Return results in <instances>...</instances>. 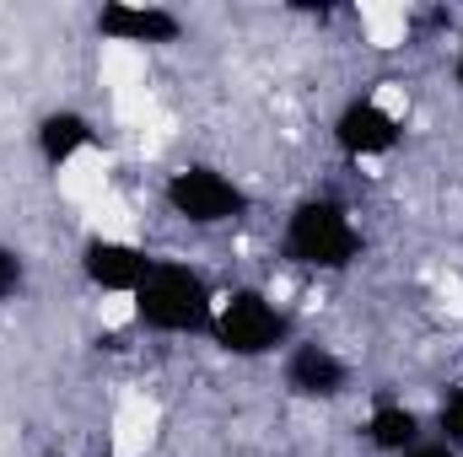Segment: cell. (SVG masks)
<instances>
[{
    "mask_svg": "<svg viewBox=\"0 0 463 457\" xmlns=\"http://www.w3.org/2000/svg\"><path fill=\"white\" fill-rule=\"evenodd\" d=\"M280 258L297 264V269H318V275H340L361 258V227L340 200L329 194H313V200H297L286 210V227H280Z\"/></svg>",
    "mask_w": 463,
    "mask_h": 457,
    "instance_id": "7a4b0ae2",
    "label": "cell"
},
{
    "mask_svg": "<svg viewBox=\"0 0 463 457\" xmlns=\"http://www.w3.org/2000/svg\"><path fill=\"white\" fill-rule=\"evenodd\" d=\"M329 135H335L340 156H350V162H377V156H388L399 145L404 124H399L393 108H383L377 98H350L345 108L335 114Z\"/></svg>",
    "mask_w": 463,
    "mask_h": 457,
    "instance_id": "8992f818",
    "label": "cell"
},
{
    "mask_svg": "<svg viewBox=\"0 0 463 457\" xmlns=\"http://www.w3.org/2000/svg\"><path fill=\"white\" fill-rule=\"evenodd\" d=\"M162 205H167L173 221H184V227H194V231L237 227V221L253 210L248 189H242L232 173L211 167V162H184L178 173H167V183H162Z\"/></svg>",
    "mask_w": 463,
    "mask_h": 457,
    "instance_id": "3957f363",
    "label": "cell"
},
{
    "mask_svg": "<svg viewBox=\"0 0 463 457\" xmlns=\"http://www.w3.org/2000/svg\"><path fill=\"white\" fill-rule=\"evenodd\" d=\"M437 436L463 452V387L442 393V404H437Z\"/></svg>",
    "mask_w": 463,
    "mask_h": 457,
    "instance_id": "7c38bea8",
    "label": "cell"
},
{
    "mask_svg": "<svg viewBox=\"0 0 463 457\" xmlns=\"http://www.w3.org/2000/svg\"><path fill=\"white\" fill-rule=\"evenodd\" d=\"M43 457H71V452H43Z\"/></svg>",
    "mask_w": 463,
    "mask_h": 457,
    "instance_id": "9a60e30c",
    "label": "cell"
},
{
    "mask_svg": "<svg viewBox=\"0 0 463 457\" xmlns=\"http://www.w3.org/2000/svg\"><path fill=\"white\" fill-rule=\"evenodd\" d=\"M92 27H98V38H109V43H178V38L189 33L178 11H167V5H135V0H109V5H98V11H92Z\"/></svg>",
    "mask_w": 463,
    "mask_h": 457,
    "instance_id": "ba28073f",
    "label": "cell"
},
{
    "mask_svg": "<svg viewBox=\"0 0 463 457\" xmlns=\"http://www.w3.org/2000/svg\"><path fill=\"white\" fill-rule=\"evenodd\" d=\"M420 436H426V420H420L410 404H399V398L372 404V415H366V447H372V452L399 457V452H410Z\"/></svg>",
    "mask_w": 463,
    "mask_h": 457,
    "instance_id": "30bf717a",
    "label": "cell"
},
{
    "mask_svg": "<svg viewBox=\"0 0 463 457\" xmlns=\"http://www.w3.org/2000/svg\"><path fill=\"white\" fill-rule=\"evenodd\" d=\"M453 81H458V92H463V43H458V54H453Z\"/></svg>",
    "mask_w": 463,
    "mask_h": 457,
    "instance_id": "5bb4252c",
    "label": "cell"
},
{
    "mask_svg": "<svg viewBox=\"0 0 463 457\" xmlns=\"http://www.w3.org/2000/svg\"><path fill=\"white\" fill-rule=\"evenodd\" d=\"M399 457H463V452H458V447H448L442 436H420L410 452H399Z\"/></svg>",
    "mask_w": 463,
    "mask_h": 457,
    "instance_id": "4fadbf2b",
    "label": "cell"
},
{
    "mask_svg": "<svg viewBox=\"0 0 463 457\" xmlns=\"http://www.w3.org/2000/svg\"><path fill=\"white\" fill-rule=\"evenodd\" d=\"M98 145V124L92 114H81V108H49V114L33 124V151H38V162L49 167V173H60V167H71L76 156H87Z\"/></svg>",
    "mask_w": 463,
    "mask_h": 457,
    "instance_id": "9c48e42d",
    "label": "cell"
},
{
    "mask_svg": "<svg viewBox=\"0 0 463 457\" xmlns=\"http://www.w3.org/2000/svg\"><path fill=\"white\" fill-rule=\"evenodd\" d=\"M135 307V323L146 334H162V340H184V334H211V318H216V291L211 280L184 264V258H156L151 275L140 280V291L129 296Z\"/></svg>",
    "mask_w": 463,
    "mask_h": 457,
    "instance_id": "6da1fadb",
    "label": "cell"
},
{
    "mask_svg": "<svg viewBox=\"0 0 463 457\" xmlns=\"http://www.w3.org/2000/svg\"><path fill=\"white\" fill-rule=\"evenodd\" d=\"M22 285H27V253H22V247H11V242H0V307H5V302H16V296H22Z\"/></svg>",
    "mask_w": 463,
    "mask_h": 457,
    "instance_id": "8fae6325",
    "label": "cell"
},
{
    "mask_svg": "<svg viewBox=\"0 0 463 457\" xmlns=\"http://www.w3.org/2000/svg\"><path fill=\"white\" fill-rule=\"evenodd\" d=\"M280 382H286V393H291L297 404H335V398L350 393L355 371H350V360L335 344L297 340V344L280 350Z\"/></svg>",
    "mask_w": 463,
    "mask_h": 457,
    "instance_id": "5b68a950",
    "label": "cell"
},
{
    "mask_svg": "<svg viewBox=\"0 0 463 457\" xmlns=\"http://www.w3.org/2000/svg\"><path fill=\"white\" fill-rule=\"evenodd\" d=\"M211 340H216V350L232 355V360H264V355H275V350L291 344V323H286V312H280L264 291L237 285L232 296L216 302Z\"/></svg>",
    "mask_w": 463,
    "mask_h": 457,
    "instance_id": "277c9868",
    "label": "cell"
},
{
    "mask_svg": "<svg viewBox=\"0 0 463 457\" xmlns=\"http://www.w3.org/2000/svg\"><path fill=\"white\" fill-rule=\"evenodd\" d=\"M151 253L129 237H87L81 242V275L92 291H109V296H135L140 280L151 275Z\"/></svg>",
    "mask_w": 463,
    "mask_h": 457,
    "instance_id": "52a82bcc",
    "label": "cell"
}]
</instances>
